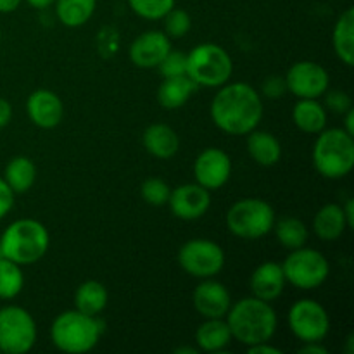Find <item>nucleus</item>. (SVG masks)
<instances>
[{
	"instance_id": "f257e3e1",
	"label": "nucleus",
	"mask_w": 354,
	"mask_h": 354,
	"mask_svg": "<svg viewBox=\"0 0 354 354\" xmlns=\"http://www.w3.org/2000/svg\"><path fill=\"white\" fill-rule=\"evenodd\" d=\"M211 120L228 135H248L263 118V102L256 88L248 83L221 86L211 102Z\"/></svg>"
},
{
	"instance_id": "f03ea898",
	"label": "nucleus",
	"mask_w": 354,
	"mask_h": 354,
	"mask_svg": "<svg viewBox=\"0 0 354 354\" xmlns=\"http://www.w3.org/2000/svg\"><path fill=\"white\" fill-rule=\"evenodd\" d=\"M227 324L232 339L249 348L259 342H270L277 332L279 318L272 304L252 296L232 304Z\"/></svg>"
},
{
	"instance_id": "7ed1b4c3",
	"label": "nucleus",
	"mask_w": 354,
	"mask_h": 354,
	"mask_svg": "<svg viewBox=\"0 0 354 354\" xmlns=\"http://www.w3.org/2000/svg\"><path fill=\"white\" fill-rule=\"evenodd\" d=\"M50 235L37 220L23 218L10 223L0 237V254L17 265H33L48 251Z\"/></svg>"
},
{
	"instance_id": "20e7f679",
	"label": "nucleus",
	"mask_w": 354,
	"mask_h": 354,
	"mask_svg": "<svg viewBox=\"0 0 354 354\" xmlns=\"http://www.w3.org/2000/svg\"><path fill=\"white\" fill-rule=\"evenodd\" d=\"M104 332V324L97 317L69 310L59 315L50 327V339L55 348L68 354L92 351Z\"/></svg>"
},
{
	"instance_id": "39448f33",
	"label": "nucleus",
	"mask_w": 354,
	"mask_h": 354,
	"mask_svg": "<svg viewBox=\"0 0 354 354\" xmlns=\"http://www.w3.org/2000/svg\"><path fill=\"white\" fill-rule=\"evenodd\" d=\"M313 165L328 180L344 178L354 168V138L344 128H330L318 133L313 147Z\"/></svg>"
},
{
	"instance_id": "423d86ee",
	"label": "nucleus",
	"mask_w": 354,
	"mask_h": 354,
	"mask_svg": "<svg viewBox=\"0 0 354 354\" xmlns=\"http://www.w3.org/2000/svg\"><path fill=\"white\" fill-rule=\"evenodd\" d=\"M234 62L216 44H201L187 54V76L197 86H221L230 80Z\"/></svg>"
},
{
	"instance_id": "0eeeda50",
	"label": "nucleus",
	"mask_w": 354,
	"mask_h": 354,
	"mask_svg": "<svg viewBox=\"0 0 354 354\" xmlns=\"http://www.w3.org/2000/svg\"><path fill=\"white\" fill-rule=\"evenodd\" d=\"M275 223V211L266 201L258 197L241 199L228 209L227 227L235 237L261 239L273 230Z\"/></svg>"
},
{
	"instance_id": "6e6552de",
	"label": "nucleus",
	"mask_w": 354,
	"mask_h": 354,
	"mask_svg": "<svg viewBox=\"0 0 354 354\" xmlns=\"http://www.w3.org/2000/svg\"><path fill=\"white\" fill-rule=\"evenodd\" d=\"M283 275L290 286L301 290H313L324 286L330 273L327 258L317 249L299 248L290 251L282 263Z\"/></svg>"
},
{
	"instance_id": "1a4fd4ad",
	"label": "nucleus",
	"mask_w": 354,
	"mask_h": 354,
	"mask_svg": "<svg viewBox=\"0 0 354 354\" xmlns=\"http://www.w3.org/2000/svg\"><path fill=\"white\" fill-rule=\"evenodd\" d=\"M37 342V324L21 306L0 308V353L26 354Z\"/></svg>"
},
{
	"instance_id": "9d476101",
	"label": "nucleus",
	"mask_w": 354,
	"mask_h": 354,
	"mask_svg": "<svg viewBox=\"0 0 354 354\" xmlns=\"http://www.w3.org/2000/svg\"><path fill=\"white\" fill-rule=\"evenodd\" d=\"M178 263L196 279H211L223 270L225 252L209 239H192L180 248Z\"/></svg>"
},
{
	"instance_id": "9b49d317",
	"label": "nucleus",
	"mask_w": 354,
	"mask_h": 354,
	"mask_svg": "<svg viewBox=\"0 0 354 354\" xmlns=\"http://www.w3.org/2000/svg\"><path fill=\"white\" fill-rule=\"evenodd\" d=\"M290 332L303 342H322L330 332L327 310L313 299H301L289 310Z\"/></svg>"
},
{
	"instance_id": "f8f14e48",
	"label": "nucleus",
	"mask_w": 354,
	"mask_h": 354,
	"mask_svg": "<svg viewBox=\"0 0 354 354\" xmlns=\"http://www.w3.org/2000/svg\"><path fill=\"white\" fill-rule=\"evenodd\" d=\"M283 80L287 90L299 99H318L330 85L327 69L313 61H299L292 64Z\"/></svg>"
},
{
	"instance_id": "ddd939ff",
	"label": "nucleus",
	"mask_w": 354,
	"mask_h": 354,
	"mask_svg": "<svg viewBox=\"0 0 354 354\" xmlns=\"http://www.w3.org/2000/svg\"><path fill=\"white\" fill-rule=\"evenodd\" d=\"M232 175L230 156L216 147H209L197 156L194 162L196 183L207 190H218L228 182Z\"/></svg>"
},
{
	"instance_id": "4468645a",
	"label": "nucleus",
	"mask_w": 354,
	"mask_h": 354,
	"mask_svg": "<svg viewBox=\"0 0 354 354\" xmlns=\"http://www.w3.org/2000/svg\"><path fill=\"white\" fill-rule=\"evenodd\" d=\"M211 196L209 190L201 187L199 183H183L171 190L168 206L176 218L183 221L199 220L209 209Z\"/></svg>"
},
{
	"instance_id": "2eb2a0df",
	"label": "nucleus",
	"mask_w": 354,
	"mask_h": 354,
	"mask_svg": "<svg viewBox=\"0 0 354 354\" xmlns=\"http://www.w3.org/2000/svg\"><path fill=\"white\" fill-rule=\"evenodd\" d=\"M171 50V41L162 31L151 30L138 35L130 45V59L137 68H158L165 55Z\"/></svg>"
},
{
	"instance_id": "dca6fc26",
	"label": "nucleus",
	"mask_w": 354,
	"mask_h": 354,
	"mask_svg": "<svg viewBox=\"0 0 354 354\" xmlns=\"http://www.w3.org/2000/svg\"><path fill=\"white\" fill-rule=\"evenodd\" d=\"M26 113L31 123L44 130H50L62 121L64 106L57 93L47 88H38L28 97Z\"/></svg>"
},
{
	"instance_id": "f3484780",
	"label": "nucleus",
	"mask_w": 354,
	"mask_h": 354,
	"mask_svg": "<svg viewBox=\"0 0 354 354\" xmlns=\"http://www.w3.org/2000/svg\"><path fill=\"white\" fill-rule=\"evenodd\" d=\"M194 308L204 318H225L232 306L227 287L216 280H204L194 290Z\"/></svg>"
},
{
	"instance_id": "a211bd4d",
	"label": "nucleus",
	"mask_w": 354,
	"mask_h": 354,
	"mask_svg": "<svg viewBox=\"0 0 354 354\" xmlns=\"http://www.w3.org/2000/svg\"><path fill=\"white\" fill-rule=\"evenodd\" d=\"M286 275H283L282 265H279V263H263L251 275L252 296L266 301V303L279 299L286 289Z\"/></svg>"
},
{
	"instance_id": "6ab92c4d",
	"label": "nucleus",
	"mask_w": 354,
	"mask_h": 354,
	"mask_svg": "<svg viewBox=\"0 0 354 354\" xmlns=\"http://www.w3.org/2000/svg\"><path fill=\"white\" fill-rule=\"evenodd\" d=\"M145 151L158 159H169L178 152L180 138L171 127L165 123H154L145 128L142 135Z\"/></svg>"
},
{
	"instance_id": "aec40b11",
	"label": "nucleus",
	"mask_w": 354,
	"mask_h": 354,
	"mask_svg": "<svg viewBox=\"0 0 354 354\" xmlns=\"http://www.w3.org/2000/svg\"><path fill=\"white\" fill-rule=\"evenodd\" d=\"M232 341L230 328L223 318H206L196 332V344L199 351L221 353Z\"/></svg>"
},
{
	"instance_id": "412c9836",
	"label": "nucleus",
	"mask_w": 354,
	"mask_h": 354,
	"mask_svg": "<svg viewBox=\"0 0 354 354\" xmlns=\"http://www.w3.org/2000/svg\"><path fill=\"white\" fill-rule=\"evenodd\" d=\"M197 85L187 75L169 76L158 88V100L165 109H178L196 93Z\"/></svg>"
},
{
	"instance_id": "4be33fe9",
	"label": "nucleus",
	"mask_w": 354,
	"mask_h": 354,
	"mask_svg": "<svg viewBox=\"0 0 354 354\" xmlns=\"http://www.w3.org/2000/svg\"><path fill=\"white\" fill-rule=\"evenodd\" d=\"M248 152L259 166H275L282 158V145L268 131L252 130L248 133Z\"/></svg>"
},
{
	"instance_id": "5701e85b",
	"label": "nucleus",
	"mask_w": 354,
	"mask_h": 354,
	"mask_svg": "<svg viewBox=\"0 0 354 354\" xmlns=\"http://www.w3.org/2000/svg\"><path fill=\"white\" fill-rule=\"evenodd\" d=\"M348 228L344 211L339 204H325L313 218V230L322 241H337Z\"/></svg>"
},
{
	"instance_id": "b1692460",
	"label": "nucleus",
	"mask_w": 354,
	"mask_h": 354,
	"mask_svg": "<svg viewBox=\"0 0 354 354\" xmlns=\"http://www.w3.org/2000/svg\"><path fill=\"white\" fill-rule=\"evenodd\" d=\"M292 121L304 133H320L327 127V109L317 99H299L292 109Z\"/></svg>"
},
{
	"instance_id": "393cba45",
	"label": "nucleus",
	"mask_w": 354,
	"mask_h": 354,
	"mask_svg": "<svg viewBox=\"0 0 354 354\" xmlns=\"http://www.w3.org/2000/svg\"><path fill=\"white\" fill-rule=\"evenodd\" d=\"M332 44H334L335 55L344 62L346 66H353L354 62V9L349 7L339 16L337 23L332 33Z\"/></svg>"
},
{
	"instance_id": "a878e982",
	"label": "nucleus",
	"mask_w": 354,
	"mask_h": 354,
	"mask_svg": "<svg viewBox=\"0 0 354 354\" xmlns=\"http://www.w3.org/2000/svg\"><path fill=\"white\" fill-rule=\"evenodd\" d=\"M3 180L14 194H24L37 180V166L26 156H16L6 166Z\"/></svg>"
},
{
	"instance_id": "bb28decb",
	"label": "nucleus",
	"mask_w": 354,
	"mask_h": 354,
	"mask_svg": "<svg viewBox=\"0 0 354 354\" xmlns=\"http://www.w3.org/2000/svg\"><path fill=\"white\" fill-rule=\"evenodd\" d=\"M107 290L97 280H86L76 289L75 292V306L82 313L90 317H99L107 306Z\"/></svg>"
},
{
	"instance_id": "cd10ccee",
	"label": "nucleus",
	"mask_w": 354,
	"mask_h": 354,
	"mask_svg": "<svg viewBox=\"0 0 354 354\" xmlns=\"http://www.w3.org/2000/svg\"><path fill=\"white\" fill-rule=\"evenodd\" d=\"M55 14L68 28L83 26L92 17L97 0H55Z\"/></svg>"
},
{
	"instance_id": "c85d7f7f",
	"label": "nucleus",
	"mask_w": 354,
	"mask_h": 354,
	"mask_svg": "<svg viewBox=\"0 0 354 354\" xmlns=\"http://www.w3.org/2000/svg\"><path fill=\"white\" fill-rule=\"evenodd\" d=\"M273 230H275L277 241L280 242V245L289 249V251L303 248L308 242L306 225L301 220H297V218L287 216L275 221V223H273Z\"/></svg>"
},
{
	"instance_id": "c756f323",
	"label": "nucleus",
	"mask_w": 354,
	"mask_h": 354,
	"mask_svg": "<svg viewBox=\"0 0 354 354\" xmlns=\"http://www.w3.org/2000/svg\"><path fill=\"white\" fill-rule=\"evenodd\" d=\"M24 275L21 265L0 256V299H14L23 290Z\"/></svg>"
},
{
	"instance_id": "7c9ffc66",
	"label": "nucleus",
	"mask_w": 354,
	"mask_h": 354,
	"mask_svg": "<svg viewBox=\"0 0 354 354\" xmlns=\"http://www.w3.org/2000/svg\"><path fill=\"white\" fill-rule=\"evenodd\" d=\"M131 10L144 19H162L175 7V0H128Z\"/></svg>"
},
{
	"instance_id": "2f4dec72",
	"label": "nucleus",
	"mask_w": 354,
	"mask_h": 354,
	"mask_svg": "<svg viewBox=\"0 0 354 354\" xmlns=\"http://www.w3.org/2000/svg\"><path fill=\"white\" fill-rule=\"evenodd\" d=\"M169 194H171V189H169L168 183L161 178H147L140 187L142 199L156 207L166 206L169 199Z\"/></svg>"
},
{
	"instance_id": "473e14b6",
	"label": "nucleus",
	"mask_w": 354,
	"mask_h": 354,
	"mask_svg": "<svg viewBox=\"0 0 354 354\" xmlns=\"http://www.w3.org/2000/svg\"><path fill=\"white\" fill-rule=\"evenodd\" d=\"M162 19H165V33L168 35V38L185 37L192 26L189 12H185L183 9H176V7H173Z\"/></svg>"
},
{
	"instance_id": "72a5a7b5",
	"label": "nucleus",
	"mask_w": 354,
	"mask_h": 354,
	"mask_svg": "<svg viewBox=\"0 0 354 354\" xmlns=\"http://www.w3.org/2000/svg\"><path fill=\"white\" fill-rule=\"evenodd\" d=\"M158 69L165 78L187 75V54H183V52L180 50H173L171 48V50L165 55V59L159 62Z\"/></svg>"
},
{
	"instance_id": "f704fd0d",
	"label": "nucleus",
	"mask_w": 354,
	"mask_h": 354,
	"mask_svg": "<svg viewBox=\"0 0 354 354\" xmlns=\"http://www.w3.org/2000/svg\"><path fill=\"white\" fill-rule=\"evenodd\" d=\"M325 95V106L328 111L335 114H344L348 113L353 107V100L344 90H327Z\"/></svg>"
},
{
	"instance_id": "c9c22d12",
	"label": "nucleus",
	"mask_w": 354,
	"mask_h": 354,
	"mask_svg": "<svg viewBox=\"0 0 354 354\" xmlns=\"http://www.w3.org/2000/svg\"><path fill=\"white\" fill-rule=\"evenodd\" d=\"M287 85H286V80L282 76H268L263 83V93L270 99H279L286 93Z\"/></svg>"
},
{
	"instance_id": "e433bc0d",
	"label": "nucleus",
	"mask_w": 354,
	"mask_h": 354,
	"mask_svg": "<svg viewBox=\"0 0 354 354\" xmlns=\"http://www.w3.org/2000/svg\"><path fill=\"white\" fill-rule=\"evenodd\" d=\"M14 196H16V194L10 190V187L7 185L6 180L0 178V220H2L3 216H7L9 211L12 209Z\"/></svg>"
},
{
	"instance_id": "4c0bfd02",
	"label": "nucleus",
	"mask_w": 354,
	"mask_h": 354,
	"mask_svg": "<svg viewBox=\"0 0 354 354\" xmlns=\"http://www.w3.org/2000/svg\"><path fill=\"white\" fill-rule=\"evenodd\" d=\"M249 354H282L279 348L268 344V342H259V344L249 346L248 348Z\"/></svg>"
},
{
	"instance_id": "58836bf2",
	"label": "nucleus",
	"mask_w": 354,
	"mask_h": 354,
	"mask_svg": "<svg viewBox=\"0 0 354 354\" xmlns=\"http://www.w3.org/2000/svg\"><path fill=\"white\" fill-rule=\"evenodd\" d=\"M10 118H12V106H10L9 100H6L0 97V128L7 127L10 121Z\"/></svg>"
},
{
	"instance_id": "ea45409f",
	"label": "nucleus",
	"mask_w": 354,
	"mask_h": 354,
	"mask_svg": "<svg viewBox=\"0 0 354 354\" xmlns=\"http://www.w3.org/2000/svg\"><path fill=\"white\" fill-rule=\"evenodd\" d=\"M301 354H328L327 348L320 344V342H304L303 348L297 349Z\"/></svg>"
},
{
	"instance_id": "a19ab883",
	"label": "nucleus",
	"mask_w": 354,
	"mask_h": 354,
	"mask_svg": "<svg viewBox=\"0 0 354 354\" xmlns=\"http://www.w3.org/2000/svg\"><path fill=\"white\" fill-rule=\"evenodd\" d=\"M342 211H344L346 221H348V228H353L354 227V201L353 199L346 201V204L342 206Z\"/></svg>"
},
{
	"instance_id": "79ce46f5",
	"label": "nucleus",
	"mask_w": 354,
	"mask_h": 354,
	"mask_svg": "<svg viewBox=\"0 0 354 354\" xmlns=\"http://www.w3.org/2000/svg\"><path fill=\"white\" fill-rule=\"evenodd\" d=\"M21 2H23V0H0V12L2 14L14 12V10L21 6Z\"/></svg>"
},
{
	"instance_id": "37998d69",
	"label": "nucleus",
	"mask_w": 354,
	"mask_h": 354,
	"mask_svg": "<svg viewBox=\"0 0 354 354\" xmlns=\"http://www.w3.org/2000/svg\"><path fill=\"white\" fill-rule=\"evenodd\" d=\"M344 116V131H348L349 135H353L354 137V109L348 111V113L342 114Z\"/></svg>"
},
{
	"instance_id": "c03bdc74",
	"label": "nucleus",
	"mask_w": 354,
	"mask_h": 354,
	"mask_svg": "<svg viewBox=\"0 0 354 354\" xmlns=\"http://www.w3.org/2000/svg\"><path fill=\"white\" fill-rule=\"evenodd\" d=\"M26 2L30 3L31 7H35V9H47V7H50L55 0H26Z\"/></svg>"
},
{
	"instance_id": "a18cd8bd",
	"label": "nucleus",
	"mask_w": 354,
	"mask_h": 354,
	"mask_svg": "<svg viewBox=\"0 0 354 354\" xmlns=\"http://www.w3.org/2000/svg\"><path fill=\"white\" fill-rule=\"evenodd\" d=\"M175 353L176 354H197L199 353V348H178V349H175Z\"/></svg>"
},
{
	"instance_id": "49530a36",
	"label": "nucleus",
	"mask_w": 354,
	"mask_h": 354,
	"mask_svg": "<svg viewBox=\"0 0 354 354\" xmlns=\"http://www.w3.org/2000/svg\"><path fill=\"white\" fill-rule=\"evenodd\" d=\"M0 41H2V31H0Z\"/></svg>"
}]
</instances>
